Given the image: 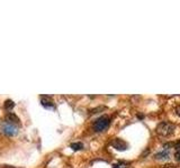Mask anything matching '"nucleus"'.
<instances>
[{
    "instance_id": "obj_1",
    "label": "nucleus",
    "mask_w": 180,
    "mask_h": 168,
    "mask_svg": "<svg viewBox=\"0 0 180 168\" xmlns=\"http://www.w3.org/2000/svg\"><path fill=\"white\" fill-rule=\"evenodd\" d=\"M110 123V119L108 115H101L100 118H98L95 123H93V129L97 132H100V131H104L105 129H107L108 126Z\"/></svg>"
},
{
    "instance_id": "obj_2",
    "label": "nucleus",
    "mask_w": 180,
    "mask_h": 168,
    "mask_svg": "<svg viewBox=\"0 0 180 168\" xmlns=\"http://www.w3.org/2000/svg\"><path fill=\"white\" fill-rule=\"evenodd\" d=\"M173 130H175V126L170 122H161L157 128V132L161 136H170Z\"/></svg>"
},
{
    "instance_id": "obj_3",
    "label": "nucleus",
    "mask_w": 180,
    "mask_h": 168,
    "mask_svg": "<svg viewBox=\"0 0 180 168\" xmlns=\"http://www.w3.org/2000/svg\"><path fill=\"white\" fill-rule=\"evenodd\" d=\"M1 131H2V133H5L6 136L11 137V136H15L18 132V128L15 125H13V123L5 122V123H2V126H1Z\"/></svg>"
},
{
    "instance_id": "obj_4",
    "label": "nucleus",
    "mask_w": 180,
    "mask_h": 168,
    "mask_svg": "<svg viewBox=\"0 0 180 168\" xmlns=\"http://www.w3.org/2000/svg\"><path fill=\"white\" fill-rule=\"evenodd\" d=\"M111 146H113L115 149L121 150V151L126 150L127 147H128V145L126 144L124 140H122V139H115L114 141H111Z\"/></svg>"
},
{
    "instance_id": "obj_5",
    "label": "nucleus",
    "mask_w": 180,
    "mask_h": 168,
    "mask_svg": "<svg viewBox=\"0 0 180 168\" xmlns=\"http://www.w3.org/2000/svg\"><path fill=\"white\" fill-rule=\"evenodd\" d=\"M6 122H9V123H13V125H18L19 123V118L15 113H8L6 115Z\"/></svg>"
},
{
    "instance_id": "obj_6",
    "label": "nucleus",
    "mask_w": 180,
    "mask_h": 168,
    "mask_svg": "<svg viewBox=\"0 0 180 168\" xmlns=\"http://www.w3.org/2000/svg\"><path fill=\"white\" fill-rule=\"evenodd\" d=\"M41 103H42V105L45 107V108H53L54 107L53 101H52L50 98H47V96H42V98H41Z\"/></svg>"
},
{
    "instance_id": "obj_7",
    "label": "nucleus",
    "mask_w": 180,
    "mask_h": 168,
    "mask_svg": "<svg viewBox=\"0 0 180 168\" xmlns=\"http://www.w3.org/2000/svg\"><path fill=\"white\" fill-rule=\"evenodd\" d=\"M154 157H155V159H167V158H169V151H168V150H164V151H162V152L157 154Z\"/></svg>"
},
{
    "instance_id": "obj_8",
    "label": "nucleus",
    "mask_w": 180,
    "mask_h": 168,
    "mask_svg": "<svg viewBox=\"0 0 180 168\" xmlns=\"http://www.w3.org/2000/svg\"><path fill=\"white\" fill-rule=\"evenodd\" d=\"M14 107H15V103H14L13 100H6L5 103H3V108L6 110H11Z\"/></svg>"
},
{
    "instance_id": "obj_9",
    "label": "nucleus",
    "mask_w": 180,
    "mask_h": 168,
    "mask_svg": "<svg viewBox=\"0 0 180 168\" xmlns=\"http://www.w3.org/2000/svg\"><path fill=\"white\" fill-rule=\"evenodd\" d=\"M70 147H71L74 151H77V150L82 149V148H83V145H82V142H73V144H71Z\"/></svg>"
},
{
    "instance_id": "obj_10",
    "label": "nucleus",
    "mask_w": 180,
    "mask_h": 168,
    "mask_svg": "<svg viewBox=\"0 0 180 168\" xmlns=\"http://www.w3.org/2000/svg\"><path fill=\"white\" fill-rule=\"evenodd\" d=\"M175 158H176V160L180 161V150H177V151H176V154H175Z\"/></svg>"
},
{
    "instance_id": "obj_11",
    "label": "nucleus",
    "mask_w": 180,
    "mask_h": 168,
    "mask_svg": "<svg viewBox=\"0 0 180 168\" xmlns=\"http://www.w3.org/2000/svg\"><path fill=\"white\" fill-rule=\"evenodd\" d=\"M162 168H175V166H173L172 164H167V165H164Z\"/></svg>"
},
{
    "instance_id": "obj_12",
    "label": "nucleus",
    "mask_w": 180,
    "mask_h": 168,
    "mask_svg": "<svg viewBox=\"0 0 180 168\" xmlns=\"http://www.w3.org/2000/svg\"><path fill=\"white\" fill-rule=\"evenodd\" d=\"M176 112H177V114L180 117V103L177 105V108H176Z\"/></svg>"
},
{
    "instance_id": "obj_13",
    "label": "nucleus",
    "mask_w": 180,
    "mask_h": 168,
    "mask_svg": "<svg viewBox=\"0 0 180 168\" xmlns=\"http://www.w3.org/2000/svg\"><path fill=\"white\" fill-rule=\"evenodd\" d=\"M3 168H15V167H11V166H5Z\"/></svg>"
}]
</instances>
